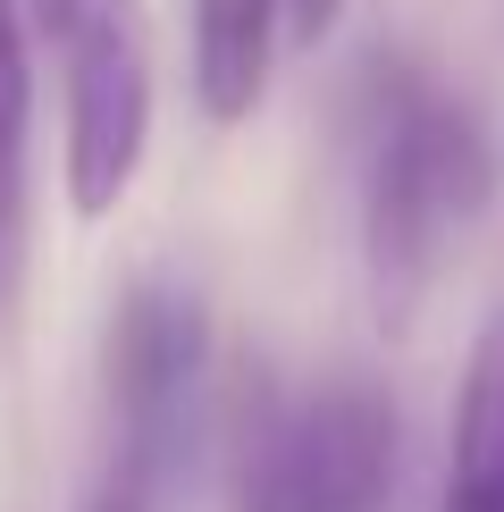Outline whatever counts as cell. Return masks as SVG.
Returning <instances> with one entry per match:
<instances>
[{"instance_id":"obj_1","label":"cell","mask_w":504,"mask_h":512,"mask_svg":"<svg viewBox=\"0 0 504 512\" xmlns=\"http://www.w3.org/2000/svg\"><path fill=\"white\" fill-rule=\"evenodd\" d=\"M496 202V135L454 84L412 59H370L362 84V286L370 319L404 336L462 227Z\"/></svg>"},{"instance_id":"obj_2","label":"cell","mask_w":504,"mask_h":512,"mask_svg":"<svg viewBox=\"0 0 504 512\" xmlns=\"http://www.w3.org/2000/svg\"><path fill=\"white\" fill-rule=\"evenodd\" d=\"M404 479V412L362 370L261 387L227 454V512H387Z\"/></svg>"},{"instance_id":"obj_3","label":"cell","mask_w":504,"mask_h":512,"mask_svg":"<svg viewBox=\"0 0 504 512\" xmlns=\"http://www.w3.org/2000/svg\"><path fill=\"white\" fill-rule=\"evenodd\" d=\"M59 51V185L76 219H110L152 152V34L135 0H76Z\"/></svg>"},{"instance_id":"obj_4","label":"cell","mask_w":504,"mask_h":512,"mask_svg":"<svg viewBox=\"0 0 504 512\" xmlns=\"http://www.w3.org/2000/svg\"><path fill=\"white\" fill-rule=\"evenodd\" d=\"M210 378V311L177 277H135L101 336V387L110 420H202Z\"/></svg>"},{"instance_id":"obj_5","label":"cell","mask_w":504,"mask_h":512,"mask_svg":"<svg viewBox=\"0 0 504 512\" xmlns=\"http://www.w3.org/2000/svg\"><path fill=\"white\" fill-rule=\"evenodd\" d=\"M294 0H194V101L210 126H244L269 101V59Z\"/></svg>"},{"instance_id":"obj_6","label":"cell","mask_w":504,"mask_h":512,"mask_svg":"<svg viewBox=\"0 0 504 512\" xmlns=\"http://www.w3.org/2000/svg\"><path fill=\"white\" fill-rule=\"evenodd\" d=\"M437 512H504V311L479 328L471 370H462Z\"/></svg>"},{"instance_id":"obj_7","label":"cell","mask_w":504,"mask_h":512,"mask_svg":"<svg viewBox=\"0 0 504 512\" xmlns=\"http://www.w3.org/2000/svg\"><path fill=\"white\" fill-rule=\"evenodd\" d=\"M26 160H34V17L0 0V286L17 277L26 244Z\"/></svg>"},{"instance_id":"obj_8","label":"cell","mask_w":504,"mask_h":512,"mask_svg":"<svg viewBox=\"0 0 504 512\" xmlns=\"http://www.w3.org/2000/svg\"><path fill=\"white\" fill-rule=\"evenodd\" d=\"M202 420H110V454H101L84 512H168L185 462H194Z\"/></svg>"},{"instance_id":"obj_9","label":"cell","mask_w":504,"mask_h":512,"mask_svg":"<svg viewBox=\"0 0 504 512\" xmlns=\"http://www.w3.org/2000/svg\"><path fill=\"white\" fill-rule=\"evenodd\" d=\"M345 9H353V0H294L286 26H294V42H303V51H320V42L336 34V17H345Z\"/></svg>"},{"instance_id":"obj_10","label":"cell","mask_w":504,"mask_h":512,"mask_svg":"<svg viewBox=\"0 0 504 512\" xmlns=\"http://www.w3.org/2000/svg\"><path fill=\"white\" fill-rule=\"evenodd\" d=\"M68 9H76V0H26V17H34V34H51L59 17H68Z\"/></svg>"}]
</instances>
